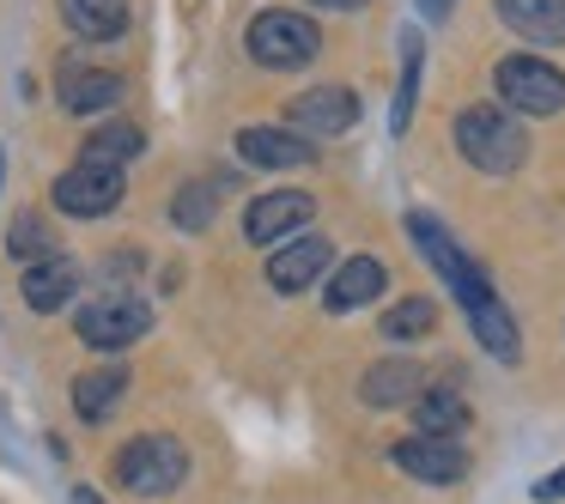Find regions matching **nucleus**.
I'll use <instances>...</instances> for the list:
<instances>
[{
    "label": "nucleus",
    "instance_id": "2eb2a0df",
    "mask_svg": "<svg viewBox=\"0 0 565 504\" xmlns=\"http://www.w3.org/2000/svg\"><path fill=\"white\" fill-rule=\"evenodd\" d=\"M383 286H390L383 261H377V256H353V261H341V268H334V286L322 292V304H329L334 317H347V310H359V304H371V298H383Z\"/></svg>",
    "mask_w": 565,
    "mask_h": 504
},
{
    "label": "nucleus",
    "instance_id": "7ed1b4c3",
    "mask_svg": "<svg viewBox=\"0 0 565 504\" xmlns=\"http://www.w3.org/2000/svg\"><path fill=\"white\" fill-rule=\"evenodd\" d=\"M110 474H116V486L140 492V498H164V492H177L189 480V450L171 431H140V438H128L116 450Z\"/></svg>",
    "mask_w": 565,
    "mask_h": 504
},
{
    "label": "nucleus",
    "instance_id": "5701e85b",
    "mask_svg": "<svg viewBox=\"0 0 565 504\" xmlns=\"http://www.w3.org/2000/svg\"><path fill=\"white\" fill-rule=\"evenodd\" d=\"M438 329V304L431 298H402V304L383 310V341H426V334Z\"/></svg>",
    "mask_w": 565,
    "mask_h": 504
},
{
    "label": "nucleus",
    "instance_id": "f257e3e1",
    "mask_svg": "<svg viewBox=\"0 0 565 504\" xmlns=\"http://www.w3.org/2000/svg\"><path fill=\"white\" fill-rule=\"evenodd\" d=\"M407 232H414V244H419V256L438 268V280L456 292V304L468 310V322H475V334H480V346H487L492 358H504L511 365L516 358V322H511V310L499 304V292L487 286V274L475 268V261L456 249V237L444 232L431 213H407Z\"/></svg>",
    "mask_w": 565,
    "mask_h": 504
},
{
    "label": "nucleus",
    "instance_id": "9d476101",
    "mask_svg": "<svg viewBox=\"0 0 565 504\" xmlns=\"http://www.w3.org/2000/svg\"><path fill=\"white\" fill-rule=\"evenodd\" d=\"M390 462L402 468L407 480H426V486H456V480L468 474V450L456 438H402L390 450Z\"/></svg>",
    "mask_w": 565,
    "mask_h": 504
},
{
    "label": "nucleus",
    "instance_id": "4468645a",
    "mask_svg": "<svg viewBox=\"0 0 565 504\" xmlns=\"http://www.w3.org/2000/svg\"><path fill=\"white\" fill-rule=\"evenodd\" d=\"M25 304L38 310V317H50V310H62V304H74V292H79V261L74 256H43V261H31L25 268Z\"/></svg>",
    "mask_w": 565,
    "mask_h": 504
},
{
    "label": "nucleus",
    "instance_id": "39448f33",
    "mask_svg": "<svg viewBox=\"0 0 565 504\" xmlns=\"http://www.w3.org/2000/svg\"><path fill=\"white\" fill-rule=\"evenodd\" d=\"M492 92H499V110L511 116H559L565 110V74L541 55H504L492 67Z\"/></svg>",
    "mask_w": 565,
    "mask_h": 504
},
{
    "label": "nucleus",
    "instance_id": "393cba45",
    "mask_svg": "<svg viewBox=\"0 0 565 504\" xmlns=\"http://www.w3.org/2000/svg\"><path fill=\"white\" fill-rule=\"evenodd\" d=\"M171 219L183 225V232H207L213 225V189H201V183H189L183 195L171 201Z\"/></svg>",
    "mask_w": 565,
    "mask_h": 504
},
{
    "label": "nucleus",
    "instance_id": "cd10ccee",
    "mask_svg": "<svg viewBox=\"0 0 565 504\" xmlns=\"http://www.w3.org/2000/svg\"><path fill=\"white\" fill-rule=\"evenodd\" d=\"M419 7H426L431 19H444V13H450V0H419Z\"/></svg>",
    "mask_w": 565,
    "mask_h": 504
},
{
    "label": "nucleus",
    "instance_id": "bb28decb",
    "mask_svg": "<svg viewBox=\"0 0 565 504\" xmlns=\"http://www.w3.org/2000/svg\"><path fill=\"white\" fill-rule=\"evenodd\" d=\"M317 7H334V13H353V7H365V0H317Z\"/></svg>",
    "mask_w": 565,
    "mask_h": 504
},
{
    "label": "nucleus",
    "instance_id": "412c9836",
    "mask_svg": "<svg viewBox=\"0 0 565 504\" xmlns=\"http://www.w3.org/2000/svg\"><path fill=\"white\" fill-rule=\"evenodd\" d=\"M147 152V135H140L135 122H110L98 128V135L86 140V152H79V164H104V171H122L128 159H140Z\"/></svg>",
    "mask_w": 565,
    "mask_h": 504
},
{
    "label": "nucleus",
    "instance_id": "4be33fe9",
    "mask_svg": "<svg viewBox=\"0 0 565 504\" xmlns=\"http://www.w3.org/2000/svg\"><path fill=\"white\" fill-rule=\"evenodd\" d=\"M419 62H426V43H419V31H402V92H395V110H390V135H407V122H414Z\"/></svg>",
    "mask_w": 565,
    "mask_h": 504
},
{
    "label": "nucleus",
    "instance_id": "9b49d317",
    "mask_svg": "<svg viewBox=\"0 0 565 504\" xmlns=\"http://www.w3.org/2000/svg\"><path fill=\"white\" fill-rule=\"evenodd\" d=\"M55 92H62V110L98 116V110H116V98H122V74H116V67H92V62H79V55H67V62L55 67Z\"/></svg>",
    "mask_w": 565,
    "mask_h": 504
},
{
    "label": "nucleus",
    "instance_id": "0eeeda50",
    "mask_svg": "<svg viewBox=\"0 0 565 504\" xmlns=\"http://www.w3.org/2000/svg\"><path fill=\"white\" fill-rule=\"evenodd\" d=\"M359 122V98L347 86H310L286 104V122L292 135H310V140H329V135H347Z\"/></svg>",
    "mask_w": 565,
    "mask_h": 504
},
{
    "label": "nucleus",
    "instance_id": "c756f323",
    "mask_svg": "<svg viewBox=\"0 0 565 504\" xmlns=\"http://www.w3.org/2000/svg\"><path fill=\"white\" fill-rule=\"evenodd\" d=\"M0 176H7V147H0Z\"/></svg>",
    "mask_w": 565,
    "mask_h": 504
},
{
    "label": "nucleus",
    "instance_id": "dca6fc26",
    "mask_svg": "<svg viewBox=\"0 0 565 504\" xmlns=\"http://www.w3.org/2000/svg\"><path fill=\"white\" fill-rule=\"evenodd\" d=\"M419 389H426V371H419L414 358H383V365H371V371H365V383H359L365 407H402V401H419Z\"/></svg>",
    "mask_w": 565,
    "mask_h": 504
},
{
    "label": "nucleus",
    "instance_id": "f8f14e48",
    "mask_svg": "<svg viewBox=\"0 0 565 504\" xmlns=\"http://www.w3.org/2000/svg\"><path fill=\"white\" fill-rule=\"evenodd\" d=\"M237 159L262 164V171H298L317 159V147L292 128H237Z\"/></svg>",
    "mask_w": 565,
    "mask_h": 504
},
{
    "label": "nucleus",
    "instance_id": "f3484780",
    "mask_svg": "<svg viewBox=\"0 0 565 504\" xmlns=\"http://www.w3.org/2000/svg\"><path fill=\"white\" fill-rule=\"evenodd\" d=\"M523 43H565V0H492Z\"/></svg>",
    "mask_w": 565,
    "mask_h": 504
},
{
    "label": "nucleus",
    "instance_id": "20e7f679",
    "mask_svg": "<svg viewBox=\"0 0 565 504\" xmlns=\"http://www.w3.org/2000/svg\"><path fill=\"white\" fill-rule=\"evenodd\" d=\"M249 43V62L274 67V74H292V67H310L322 55V31L310 13H292V7H268V13L249 19L244 31Z\"/></svg>",
    "mask_w": 565,
    "mask_h": 504
},
{
    "label": "nucleus",
    "instance_id": "a211bd4d",
    "mask_svg": "<svg viewBox=\"0 0 565 504\" xmlns=\"http://www.w3.org/2000/svg\"><path fill=\"white\" fill-rule=\"evenodd\" d=\"M62 19L74 37L86 43H110L128 31V0H62Z\"/></svg>",
    "mask_w": 565,
    "mask_h": 504
},
{
    "label": "nucleus",
    "instance_id": "ddd939ff",
    "mask_svg": "<svg viewBox=\"0 0 565 504\" xmlns=\"http://www.w3.org/2000/svg\"><path fill=\"white\" fill-rule=\"evenodd\" d=\"M329 256H334L329 237H310V232L286 237V249H274V261H268V286L274 292H305V286L329 268Z\"/></svg>",
    "mask_w": 565,
    "mask_h": 504
},
{
    "label": "nucleus",
    "instance_id": "423d86ee",
    "mask_svg": "<svg viewBox=\"0 0 565 504\" xmlns=\"http://www.w3.org/2000/svg\"><path fill=\"white\" fill-rule=\"evenodd\" d=\"M74 329H79V341L98 346V353H122V346H135L140 334L152 329V310L140 304L135 292H98L92 304H79Z\"/></svg>",
    "mask_w": 565,
    "mask_h": 504
},
{
    "label": "nucleus",
    "instance_id": "6ab92c4d",
    "mask_svg": "<svg viewBox=\"0 0 565 504\" xmlns=\"http://www.w3.org/2000/svg\"><path fill=\"white\" fill-rule=\"evenodd\" d=\"M414 426H419V438H456V431H468V401L456 389H419V401H414Z\"/></svg>",
    "mask_w": 565,
    "mask_h": 504
},
{
    "label": "nucleus",
    "instance_id": "a878e982",
    "mask_svg": "<svg viewBox=\"0 0 565 504\" xmlns=\"http://www.w3.org/2000/svg\"><path fill=\"white\" fill-rule=\"evenodd\" d=\"M535 498L547 504V498H565V468H553L547 480H535Z\"/></svg>",
    "mask_w": 565,
    "mask_h": 504
},
{
    "label": "nucleus",
    "instance_id": "1a4fd4ad",
    "mask_svg": "<svg viewBox=\"0 0 565 504\" xmlns=\"http://www.w3.org/2000/svg\"><path fill=\"white\" fill-rule=\"evenodd\" d=\"M55 207L74 213V219H104V213H116V201H122V171H104V164H67L62 176H55Z\"/></svg>",
    "mask_w": 565,
    "mask_h": 504
},
{
    "label": "nucleus",
    "instance_id": "aec40b11",
    "mask_svg": "<svg viewBox=\"0 0 565 504\" xmlns=\"http://www.w3.org/2000/svg\"><path fill=\"white\" fill-rule=\"evenodd\" d=\"M122 395H128V371L122 365H98V371H86V377L74 383V414L79 419H110Z\"/></svg>",
    "mask_w": 565,
    "mask_h": 504
},
{
    "label": "nucleus",
    "instance_id": "f03ea898",
    "mask_svg": "<svg viewBox=\"0 0 565 504\" xmlns=\"http://www.w3.org/2000/svg\"><path fill=\"white\" fill-rule=\"evenodd\" d=\"M456 152L487 176H511L516 164L529 159V135L511 110H499V104H468V110L456 116Z\"/></svg>",
    "mask_w": 565,
    "mask_h": 504
},
{
    "label": "nucleus",
    "instance_id": "c85d7f7f",
    "mask_svg": "<svg viewBox=\"0 0 565 504\" xmlns=\"http://www.w3.org/2000/svg\"><path fill=\"white\" fill-rule=\"evenodd\" d=\"M74 504H104V498H92V492H86V486H79V492H74Z\"/></svg>",
    "mask_w": 565,
    "mask_h": 504
},
{
    "label": "nucleus",
    "instance_id": "6e6552de",
    "mask_svg": "<svg viewBox=\"0 0 565 504\" xmlns=\"http://www.w3.org/2000/svg\"><path fill=\"white\" fill-rule=\"evenodd\" d=\"M317 213V201L305 195V189H268V195H256L244 207V237L256 249H274L286 244V237H298V225Z\"/></svg>",
    "mask_w": 565,
    "mask_h": 504
},
{
    "label": "nucleus",
    "instance_id": "b1692460",
    "mask_svg": "<svg viewBox=\"0 0 565 504\" xmlns=\"http://www.w3.org/2000/svg\"><path fill=\"white\" fill-rule=\"evenodd\" d=\"M7 249H13L19 261H43V256H55V237H50V225H43L38 213H19V219H13V237H7Z\"/></svg>",
    "mask_w": 565,
    "mask_h": 504
}]
</instances>
